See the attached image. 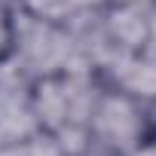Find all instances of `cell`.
Here are the masks:
<instances>
[{
  "label": "cell",
  "instance_id": "obj_11",
  "mask_svg": "<svg viewBox=\"0 0 156 156\" xmlns=\"http://www.w3.org/2000/svg\"><path fill=\"white\" fill-rule=\"evenodd\" d=\"M12 3H16V0H12Z\"/></svg>",
  "mask_w": 156,
  "mask_h": 156
},
{
  "label": "cell",
  "instance_id": "obj_8",
  "mask_svg": "<svg viewBox=\"0 0 156 156\" xmlns=\"http://www.w3.org/2000/svg\"><path fill=\"white\" fill-rule=\"evenodd\" d=\"M129 156H156V135H150L147 141H141Z\"/></svg>",
  "mask_w": 156,
  "mask_h": 156
},
{
  "label": "cell",
  "instance_id": "obj_6",
  "mask_svg": "<svg viewBox=\"0 0 156 156\" xmlns=\"http://www.w3.org/2000/svg\"><path fill=\"white\" fill-rule=\"evenodd\" d=\"M16 3L28 12H37L43 19H52V22H64V25H73L92 12H98L107 0H16Z\"/></svg>",
  "mask_w": 156,
  "mask_h": 156
},
{
  "label": "cell",
  "instance_id": "obj_7",
  "mask_svg": "<svg viewBox=\"0 0 156 156\" xmlns=\"http://www.w3.org/2000/svg\"><path fill=\"white\" fill-rule=\"evenodd\" d=\"M12 49V0H0V64Z\"/></svg>",
  "mask_w": 156,
  "mask_h": 156
},
{
  "label": "cell",
  "instance_id": "obj_1",
  "mask_svg": "<svg viewBox=\"0 0 156 156\" xmlns=\"http://www.w3.org/2000/svg\"><path fill=\"white\" fill-rule=\"evenodd\" d=\"M101 83L104 80L89 67H73L34 83V110L40 132L70 156L89 147V116Z\"/></svg>",
  "mask_w": 156,
  "mask_h": 156
},
{
  "label": "cell",
  "instance_id": "obj_10",
  "mask_svg": "<svg viewBox=\"0 0 156 156\" xmlns=\"http://www.w3.org/2000/svg\"><path fill=\"white\" fill-rule=\"evenodd\" d=\"M147 110H150V126H153V135H156V101H150Z\"/></svg>",
  "mask_w": 156,
  "mask_h": 156
},
{
  "label": "cell",
  "instance_id": "obj_9",
  "mask_svg": "<svg viewBox=\"0 0 156 156\" xmlns=\"http://www.w3.org/2000/svg\"><path fill=\"white\" fill-rule=\"evenodd\" d=\"M76 156H113V153H104V150H95V147H86L83 153H76Z\"/></svg>",
  "mask_w": 156,
  "mask_h": 156
},
{
  "label": "cell",
  "instance_id": "obj_4",
  "mask_svg": "<svg viewBox=\"0 0 156 156\" xmlns=\"http://www.w3.org/2000/svg\"><path fill=\"white\" fill-rule=\"evenodd\" d=\"M40 135L37 110H34V80L3 61L0 64V141L22 144Z\"/></svg>",
  "mask_w": 156,
  "mask_h": 156
},
{
  "label": "cell",
  "instance_id": "obj_5",
  "mask_svg": "<svg viewBox=\"0 0 156 156\" xmlns=\"http://www.w3.org/2000/svg\"><path fill=\"white\" fill-rule=\"evenodd\" d=\"M101 80L116 86L119 92L144 101V104L156 101V52L141 49V52H132V55L119 58Z\"/></svg>",
  "mask_w": 156,
  "mask_h": 156
},
{
  "label": "cell",
  "instance_id": "obj_3",
  "mask_svg": "<svg viewBox=\"0 0 156 156\" xmlns=\"http://www.w3.org/2000/svg\"><path fill=\"white\" fill-rule=\"evenodd\" d=\"M150 135H153V126H150L147 104L119 92L110 83H101L92 116H89V147L113 156H129Z\"/></svg>",
  "mask_w": 156,
  "mask_h": 156
},
{
  "label": "cell",
  "instance_id": "obj_2",
  "mask_svg": "<svg viewBox=\"0 0 156 156\" xmlns=\"http://www.w3.org/2000/svg\"><path fill=\"white\" fill-rule=\"evenodd\" d=\"M6 61L34 83L73 67H86L70 25L28 12L19 3H12V49Z\"/></svg>",
  "mask_w": 156,
  "mask_h": 156
}]
</instances>
